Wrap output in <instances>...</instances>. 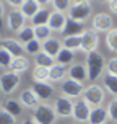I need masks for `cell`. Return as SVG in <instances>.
Wrapping results in <instances>:
<instances>
[{
	"label": "cell",
	"mask_w": 117,
	"mask_h": 124,
	"mask_svg": "<svg viewBox=\"0 0 117 124\" xmlns=\"http://www.w3.org/2000/svg\"><path fill=\"white\" fill-rule=\"evenodd\" d=\"M34 62H36L37 67H46V69H50L54 64H55V59L49 54H46L44 51L41 52H37L36 56H34Z\"/></svg>",
	"instance_id": "d4e9b609"
},
{
	"label": "cell",
	"mask_w": 117,
	"mask_h": 124,
	"mask_svg": "<svg viewBox=\"0 0 117 124\" xmlns=\"http://www.w3.org/2000/svg\"><path fill=\"white\" fill-rule=\"evenodd\" d=\"M62 47L70 51H81V36H65L62 41Z\"/></svg>",
	"instance_id": "f1b7e54d"
},
{
	"label": "cell",
	"mask_w": 117,
	"mask_h": 124,
	"mask_svg": "<svg viewBox=\"0 0 117 124\" xmlns=\"http://www.w3.org/2000/svg\"><path fill=\"white\" fill-rule=\"evenodd\" d=\"M109 123V114H107V108L98 106V108H91L89 113V119L88 124H107Z\"/></svg>",
	"instance_id": "e0dca14e"
},
{
	"label": "cell",
	"mask_w": 117,
	"mask_h": 124,
	"mask_svg": "<svg viewBox=\"0 0 117 124\" xmlns=\"http://www.w3.org/2000/svg\"><path fill=\"white\" fill-rule=\"evenodd\" d=\"M67 21H68L67 13H62V12H55V10H52L47 26H49L52 31H55V33H63L65 26H67Z\"/></svg>",
	"instance_id": "4fadbf2b"
},
{
	"label": "cell",
	"mask_w": 117,
	"mask_h": 124,
	"mask_svg": "<svg viewBox=\"0 0 117 124\" xmlns=\"http://www.w3.org/2000/svg\"><path fill=\"white\" fill-rule=\"evenodd\" d=\"M10 69H12V72H15V74H25L26 70L29 69V59L25 56H20V57H15L12 61V65H10Z\"/></svg>",
	"instance_id": "7402d4cb"
},
{
	"label": "cell",
	"mask_w": 117,
	"mask_h": 124,
	"mask_svg": "<svg viewBox=\"0 0 117 124\" xmlns=\"http://www.w3.org/2000/svg\"><path fill=\"white\" fill-rule=\"evenodd\" d=\"M20 103L23 105V108H29V109H36L37 106L41 105V101H39V98H37V95L34 93V90L33 88H25L23 92L20 93Z\"/></svg>",
	"instance_id": "5bb4252c"
},
{
	"label": "cell",
	"mask_w": 117,
	"mask_h": 124,
	"mask_svg": "<svg viewBox=\"0 0 117 124\" xmlns=\"http://www.w3.org/2000/svg\"><path fill=\"white\" fill-rule=\"evenodd\" d=\"M33 119L36 124H55L57 114L54 106H50L49 103H41L33 113Z\"/></svg>",
	"instance_id": "3957f363"
},
{
	"label": "cell",
	"mask_w": 117,
	"mask_h": 124,
	"mask_svg": "<svg viewBox=\"0 0 117 124\" xmlns=\"http://www.w3.org/2000/svg\"><path fill=\"white\" fill-rule=\"evenodd\" d=\"M33 80L34 83H49L50 80V74H49V69L46 67H34L33 70Z\"/></svg>",
	"instance_id": "484cf974"
},
{
	"label": "cell",
	"mask_w": 117,
	"mask_h": 124,
	"mask_svg": "<svg viewBox=\"0 0 117 124\" xmlns=\"http://www.w3.org/2000/svg\"><path fill=\"white\" fill-rule=\"evenodd\" d=\"M107 114H109V121H114L117 123V96L112 98L109 103H107Z\"/></svg>",
	"instance_id": "d590c367"
},
{
	"label": "cell",
	"mask_w": 117,
	"mask_h": 124,
	"mask_svg": "<svg viewBox=\"0 0 117 124\" xmlns=\"http://www.w3.org/2000/svg\"><path fill=\"white\" fill-rule=\"evenodd\" d=\"M33 90L37 95L39 101H42V103H47L55 95V87L50 85V83H34L33 85Z\"/></svg>",
	"instance_id": "9a60e30c"
},
{
	"label": "cell",
	"mask_w": 117,
	"mask_h": 124,
	"mask_svg": "<svg viewBox=\"0 0 117 124\" xmlns=\"http://www.w3.org/2000/svg\"><path fill=\"white\" fill-rule=\"evenodd\" d=\"M41 51H42V43H39L37 39H33L28 44H25V52H28V54H34L36 56Z\"/></svg>",
	"instance_id": "e575fe53"
},
{
	"label": "cell",
	"mask_w": 117,
	"mask_h": 124,
	"mask_svg": "<svg viewBox=\"0 0 117 124\" xmlns=\"http://www.w3.org/2000/svg\"><path fill=\"white\" fill-rule=\"evenodd\" d=\"M107 7H109V12L117 15V0H107Z\"/></svg>",
	"instance_id": "ab89813d"
},
{
	"label": "cell",
	"mask_w": 117,
	"mask_h": 124,
	"mask_svg": "<svg viewBox=\"0 0 117 124\" xmlns=\"http://www.w3.org/2000/svg\"><path fill=\"white\" fill-rule=\"evenodd\" d=\"M39 8H41V5L37 3L36 0H26L25 3L21 5L20 12L25 15V18H26V20H31L37 12H39Z\"/></svg>",
	"instance_id": "603a6c76"
},
{
	"label": "cell",
	"mask_w": 117,
	"mask_h": 124,
	"mask_svg": "<svg viewBox=\"0 0 117 124\" xmlns=\"http://www.w3.org/2000/svg\"><path fill=\"white\" fill-rule=\"evenodd\" d=\"M23 124H36V123H34V119L31 118V119H26V121H23Z\"/></svg>",
	"instance_id": "7bdbcfd3"
},
{
	"label": "cell",
	"mask_w": 117,
	"mask_h": 124,
	"mask_svg": "<svg viewBox=\"0 0 117 124\" xmlns=\"http://www.w3.org/2000/svg\"><path fill=\"white\" fill-rule=\"evenodd\" d=\"M16 39H18L23 46H25V44H28L29 41H33V39H34V28H33V26H29V25H26L25 28H21V30L16 33Z\"/></svg>",
	"instance_id": "83f0119b"
},
{
	"label": "cell",
	"mask_w": 117,
	"mask_h": 124,
	"mask_svg": "<svg viewBox=\"0 0 117 124\" xmlns=\"http://www.w3.org/2000/svg\"><path fill=\"white\" fill-rule=\"evenodd\" d=\"M81 98L86 101L91 108H98V106H103L106 100V92L103 87H99L98 83H91L85 87V92L81 95Z\"/></svg>",
	"instance_id": "7a4b0ae2"
},
{
	"label": "cell",
	"mask_w": 117,
	"mask_h": 124,
	"mask_svg": "<svg viewBox=\"0 0 117 124\" xmlns=\"http://www.w3.org/2000/svg\"><path fill=\"white\" fill-rule=\"evenodd\" d=\"M99 46V34L94 30H86L81 34V51L85 54L96 52Z\"/></svg>",
	"instance_id": "30bf717a"
},
{
	"label": "cell",
	"mask_w": 117,
	"mask_h": 124,
	"mask_svg": "<svg viewBox=\"0 0 117 124\" xmlns=\"http://www.w3.org/2000/svg\"><path fill=\"white\" fill-rule=\"evenodd\" d=\"M49 74H50V82H60L65 80L68 75V69L67 65H62V64H54L52 67L49 69Z\"/></svg>",
	"instance_id": "d6986e66"
},
{
	"label": "cell",
	"mask_w": 117,
	"mask_h": 124,
	"mask_svg": "<svg viewBox=\"0 0 117 124\" xmlns=\"http://www.w3.org/2000/svg\"><path fill=\"white\" fill-rule=\"evenodd\" d=\"M107 124H109V123H107Z\"/></svg>",
	"instance_id": "c3c4849f"
},
{
	"label": "cell",
	"mask_w": 117,
	"mask_h": 124,
	"mask_svg": "<svg viewBox=\"0 0 117 124\" xmlns=\"http://www.w3.org/2000/svg\"><path fill=\"white\" fill-rule=\"evenodd\" d=\"M89 113H91V106L88 105L83 98H78L73 105V113H72V118L76 123H88L89 119Z\"/></svg>",
	"instance_id": "8fae6325"
},
{
	"label": "cell",
	"mask_w": 117,
	"mask_h": 124,
	"mask_svg": "<svg viewBox=\"0 0 117 124\" xmlns=\"http://www.w3.org/2000/svg\"><path fill=\"white\" fill-rule=\"evenodd\" d=\"M3 15H5V7H3V2L0 0V20L3 18Z\"/></svg>",
	"instance_id": "60d3db41"
},
{
	"label": "cell",
	"mask_w": 117,
	"mask_h": 124,
	"mask_svg": "<svg viewBox=\"0 0 117 124\" xmlns=\"http://www.w3.org/2000/svg\"><path fill=\"white\" fill-rule=\"evenodd\" d=\"M68 78H73L76 82H86L88 80V70H86V65L85 64H80V62H76V64H72L70 67H68Z\"/></svg>",
	"instance_id": "2e32d148"
},
{
	"label": "cell",
	"mask_w": 117,
	"mask_h": 124,
	"mask_svg": "<svg viewBox=\"0 0 117 124\" xmlns=\"http://www.w3.org/2000/svg\"><path fill=\"white\" fill-rule=\"evenodd\" d=\"M0 124H16V118L2 108L0 109Z\"/></svg>",
	"instance_id": "8d00e7d4"
},
{
	"label": "cell",
	"mask_w": 117,
	"mask_h": 124,
	"mask_svg": "<svg viewBox=\"0 0 117 124\" xmlns=\"http://www.w3.org/2000/svg\"><path fill=\"white\" fill-rule=\"evenodd\" d=\"M36 2H37L41 7H46L47 3H50V0H36Z\"/></svg>",
	"instance_id": "b9f144b4"
},
{
	"label": "cell",
	"mask_w": 117,
	"mask_h": 124,
	"mask_svg": "<svg viewBox=\"0 0 117 124\" xmlns=\"http://www.w3.org/2000/svg\"><path fill=\"white\" fill-rule=\"evenodd\" d=\"M60 92H62V95H65L68 98L78 100V98H81V95L85 92V85L81 82L73 80V78H65L60 85Z\"/></svg>",
	"instance_id": "8992f818"
},
{
	"label": "cell",
	"mask_w": 117,
	"mask_h": 124,
	"mask_svg": "<svg viewBox=\"0 0 117 124\" xmlns=\"http://www.w3.org/2000/svg\"><path fill=\"white\" fill-rule=\"evenodd\" d=\"M85 65H86V70H88V80L96 82L99 77H103V72L106 70V59L103 54H99L96 51V52L86 54Z\"/></svg>",
	"instance_id": "6da1fadb"
},
{
	"label": "cell",
	"mask_w": 117,
	"mask_h": 124,
	"mask_svg": "<svg viewBox=\"0 0 117 124\" xmlns=\"http://www.w3.org/2000/svg\"><path fill=\"white\" fill-rule=\"evenodd\" d=\"M73 61H75V52L70 49H65V47H62L60 52L55 57V62L57 64H62V65H72Z\"/></svg>",
	"instance_id": "4316f807"
},
{
	"label": "cell",
	"mask_w": 117,
	"mask_h": 124,
	"mask_svg": "<svg viewBox=\"0 0 117 124\" xmlns=\"http://www.w3.org/2000/svg\"><path fill=\"white\" fill-rule=\"evenodd\" d=\"M85 31H86V28L83 23H78V21H73V20L68 18L63 33H65V36H81Z\"/></svg>",
	"instance_id": "44dd1931"
},
{
	"label": "cell",
	"mask_w": 117,
	"mask_h": 124,
	"mask_svg": "<svg viewBox=\"0 0 117 124\" xmlns=\"http://www.w3.org/2000/svg\"><path fill=\"white\" fill-rule=\"evenodd\" d=\"M0 109H2V106H0Z\"/></svg>",
	"instance_id": "bcb514c9"
},
{
	"label": "cell",
	"mask_w": 117,
	"mask_h": 124,
	"mask_svg": "<svg viewBox=\"0 0 117 124\" xmlns=\"http://www.w3.org/2000/svg\"><path fill=\"white\" fill-rule=\"evenodd\" d=\"M80 2H89V0H73V3H80Z\"/></svg>",
	"instance_id": "ee69618b"
},
{
	"label": "cell",
	"mask_w": 117,
	"mask_h": 124,
	"mask_svg": "<svg viewBox=\"0 0 117 124\" xmlns=\"http://www.w3.org/2000/svg\"><path fill=\"white\" fill-rule=\"evenodd\" d=\"M20 75L15 72H3L0 75V92L5 93V95H12L20 85Z\"/></svg>",
	"instance_id": "52a82bcc"
},
{
	"label": "cell",
	"mask_w": 117,
	"mask_h": 124,
	"mask_svg": "<svg viewBox=\"0 0 117 124\" xmlns=\"http://www.w3.org/2000/svg\"><path fill=\"white\" fill-rule=\"evenodd\" d=\"M0 41H2V38H0Z\"/></svg>",
	"instance_id": "7dc6e473"
},
{
	"label": "cell",
	"mask_w": 117,
	"mask_h": 124,
	"mask_svg": "<svg viewBox=\"0 0 117 124\" xmlns=\"http://www.w3.org/2000/svg\"><path fill=\"white\" fill-rule=\"evenodd\" d=\"M106 46L111 52H117V28L106 33Z\"/></svg>",
	"instance_id": "1f68e13d"
},
{
	"label": "cell",
	"mask_w": 117,
	"mask_h": 124,
	"mask_svg": "<svg viewBox=\"0 0 117 124\" xmlns=\"http://www.w3.org/2000/svg\"><path fill=\"white\" fill-rule=\"evenodd\" d=\"M106 74L117 77V57H112L106 62Z\"/></svg>",
	"instance_id": "74e56055"
},
{
	"label": "cell",
	"mask_w": 117,
	"mask_h": 124,
	"mask_svg": "<svg viewBox=\"0 0 117 124\" xmlns=\"http://www.w3.org/2000/svg\"><path fill=\"white\" fill-rule=\"evenodd\" d=\"M103 83H104L106 90H107V92L116 98V96H117V77H116V75L106 74L104 77H103Z\"/></svg>",
	"instance_id": "4dcf8cb0"
},
{
	"label": "cell",
	"mask_w": 117,
	"mask_h": 124,
	"mask_svg": "<svg viewBox=\"0 0 117 124\" xmlns=\"http://www.w3.org/2000/svg\"><path fill=\"white\" fill-rule=\"evenodd\" d=\"M72 2H73V0H50L54 10H55V12H62V13H67L68 10H70V7L73 5Z\"/></svg>",
	"instance_id": "d6a6232c"
},
{
	"label": "cell",
	"mask_w": 117,
	"mask_h": 124,
	"mask_svg": "<svg viewBox=\"0 0 117 124\" xmlns=\"http://www.w3.org/2000/svg\"><path fill=\"white\" fill-rule=\"evenodd\" d=\"M3 109H7V111L10 113V114H13L15 118H18L20 114L23 113V105L20 103V100L8 98L5 101V105H3Z\"/></svg>",
	"instance_id": "cb8c5ba5"
},
{
	"label": "cell",
	"mask_w": 117,
	"mask_h": 124,
	"mask_svg": "<svg viewBox=\"0 0 117 124\" xmlns=\"http://www.w3.org/2000/svg\"><path fill=\"white\" fill-rule=\"evenodd\" d=\"M50 10L46 8V7H41L39 12L31 18V26H42V25H47L49 23V18H50Z\"/></svg>",
	"instance_id": "ffe728a7"
},
{
	"label": "cell",
	"mask_w": 117,
	"mask_h": 124,
	"mask_svg": "<svg viewBox=\"0 0 117 124\" xmlns=\"http://www.w3.org/2000/svg\"><path fill=\"white\" fill-rule=\"evenodd\" d=\"M91 12H93V7L89 2H80V3H73L70 7V10L67 12V16L73 21L85 23L91 16Z\"/></svg>",
	"instance_id": "277c9868"
},
{
	"label": "cell",
	"mask_w": 117,
	"mask_h": 124,
	"mask_svg": "<svg viewBox=\"0 0 117 124\" xmlns=\"http://www.w3.org/2000/svg\"><path fill=\"white\" fill-rule=\"evenodd\" d=\"M0 47H5L13 57L25 56V46L20 43L16 38H2V41H0Z\"/></svg>",
	"instance_id": "7c38bea8"
},
{
	"label": "cell",
	"mask_w": 117,
	"mask_h": 124,
	"mask_svg": "<svg viewBox=\"0 0 117 124\" xmlns=\"http://www.w3.org/2000/svg\"><path fill=\"white\" fill-rule=\"evenodd\" d=\"M73 105H75V101H72V98L62 95V96H57L55 98V101H54L52 106H54V109H55L57 116H60V118H72Z\"/></svg>",
	"instance_id": "9c48e42d"
},
{
	"label": "cell",
	"mask_w": 117,
	"mask_h": 124,
	"mask_svg": "<svg viewBox=\"0 0 117 124\" xmlns=\"http://www.w3.org/2000/svg\"><path fill=\"white\" fill-rule=\"evenodd\" d=\"M13 59H15V57H13L5 47H0V67L2 69H10Z\"/></svg>",
	"instance_id": "836d02e7"
},
{
	"label": "cell",
	"mask_w": 117,
	"mask_h": 124,
	"mask_svg": "<svg viewBox=\"0 0 117 124\" xmlns=\"http://www.w3.org/2000/svg\"><path fill=\"white\" fill-rule=\"evenodd\" d=\"M26 0H7V3H8V5L12 7V8H21V5H23V3H25Z\"/></svg>",
	"instance_id": "f35d334b"
},
{
	"label": "cell",
	"mask_w": 117,
	"mask_h": 124,
	"mask_svg": "<svg viewBox=\"0 0 117 124\" xmlns=\"http://www.w3.org/2000/svg\"><path fill=\"white\" fill-rule=\"evenodd\" d=\"M34 28V39H37L39 43H46L47 39H50V34H52V30H50L47 25L42 26H33Z\"/></svg>",
	"instance_id": "f546056e"
},
{
	"label": "cell",
	"mask_w": 117,
	"mask_h": 124,
	"mask_svg": "<svg viewBox=\"0 0 117 124\" xmlns=\"http://www.w3.org/2000/svg\"><path fill=\"white\" fill-rule=\"evenodd\" d=\"M60 49H62V41L57 39V38H50V39L46 41V43H42V51L46 52V54L52 56L54 59H55L57 54L60 52Z\"/></svg>",
	"instance_id": "ac0fdd59"
},
{
	"label": "cell",
	"mask_w": 117,
	"mask_h": 124,
	"mask_svg": "<svg viewBox=\"0 0 117 124\" xmlns=\"http://www.w3.org/2000/svg\"><path fill=\"white\" fill-rule=\"evenodd\" d=\"M114 28V20L109 13L99 12L96 13L91 20V30H94L96 33H107Z\"/></svg>",
	"instance_id": "5b68a950"
},
{
	"label": "cell",
	"mask_w": 117,
	"mask_h": 124,
	"mask_svg": "<svg viewBox=\"0 0 117 124\" xmlns=\"http://www.w3.org/2000/svg\"><path fill=\"white\" fill-rule=\"evenodd\" d=\"M5 25H7V30H8V31L18 33L21 28H25V26H26V18H25V15L20 12L18 8H13V10H10L8 15H7Z\"/></svg>",
	"instance_id": "ba28073f"
},
{
	"label": "cell",
	"mask_w": 117,
	"mask_h": 124,
	"mask_svg": "<svg viewBox=\"0 0 117 124\" xmlns=\"http://www.w3.org/2000/svg\"><path fill=\"white\" fill-rule=\"evenodd\" d=\"M98 2H107V0H98Z\"/></svg>",
	"instance_id": "f6af8a7d"
}]
</instances>
